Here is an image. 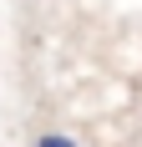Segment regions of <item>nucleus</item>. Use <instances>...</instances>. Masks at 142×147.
<instances>
[{
  "label": "nucleus",
  "mask_w": 142,
  "mask_h": 147,
  "mask_svg": "<svg viewBox=\"0 0 142 147\" xmlns=\"http://www.w3.org/2000/svg\"><path fill=\"white\" fill-rule=\"evenodd\" d=\"M30 147H81L71 132H56V127H46V132H36L30 137Z\"/></svg>",
  "instance_id": "1"
}]
</instances>
